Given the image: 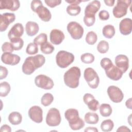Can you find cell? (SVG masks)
<instances>
[{
	"instance_id": "obj_36",
	"label": "cell",
	"mask_w": 132,
	"mask_h": 132,
	"mask_svg": "<svg viewBox=\"0 0 132 132\" xmlns=\"http://www.w3.org/2000/svg\"><path fill=\"white\" fill-rule=\"evenodd\" d=\"M94 55L89 53H84L80 56L81 61L83 63L86 64L92 63L94 61Z\"/></svg>"
},
{
	"instance_id": "obj_40",
	"label": "cell",
	"mask_w": 132,
	"mask_h": 132,
	"mask_svg": "<svg viewBox=\"0 0 132 132\" xmlns=\"http://www.w3.org/2000/svg\"><path fill=\"white\" fill-rule=\"evenodd\" d=\"M45 3L50 7L54 8L59 5L61 3V0H45Z\"/></svg>"
},
{
	"instance_id": "obj_15",
	"label": "cell",
	"mask_w": 132,
	"mask_h": 132,
	"mask_svg": "<svg viewBox=\"0 0 132 132\" xmlns=\"http://www.w3.org/2000/svg\"><path fill=\"white\" fill-rule=\"evenodd\" d=\"M114 62L116 67L120 69L123 73H125L129 68V59L125 55H117L115 58Z\"/></svg>"
},
{
	"instance_id": "obj_31",
	"label": "cell",
	"mask_w": 132,
	"mask_h": 132,
	"mask_svg": "<svg viewBox=\"0 0 132 132\" xmlns=\"http://www.w3.org/2000/svg\"><path fill=\"white\" fill-rule=\"evenodd\" d=\"M54 46L48 42H46L40 45V50L44 54H52L54 51Z\"/></svg>"
},
{
	"instance_id": "obj_44",
	"label": "cell",
	"mask_w": 132,
	"mask_h": 132,
	"mask_svg": "<svg viewBox=\"0 0 132 132\" xmlns=\"http://www.w3.org/2000/svg\"><path fill=\"white\" fill-rule=\"evenodd\" d=\"M42 3L41 1L39 0H34L32 1L31 2V4H30V7H31V10L34 12L35 9L40 5H42Z\"/></svg>"
},
{
	"instance_id": "obj_21",
	"label": "cell",
	"mask_w": 132,
	"mask_h": 132,
	"mask_svg": "<svg viewBox=\"0 0 132 132\" xmlns=\"http://www.w3.org/2000/svg\"><path fill=\"white\" fill-rule=\"evenodd\" d=\"M24 33V27L21 23H15L12 26L8 33L9 40L15 38H20Z\"/></svg>"
},
{
	"instance_id": "obj_14",
	"label": "cell",
	"mask_w": 132,
	"mask_h": 132,
	"mask_svg": "<svg viewBox=\"0 0 132 132\" xmlns=\"http://www.w3.org/2000/svg\"><path fill=\"white\" fill-rule=\"evenodd\" d=\"M15 19V15L13 13H4L0 15V31H5L10 24L13 22Z\"/></svg>"
},
{
	"instance_id": "obj_39",
	"label": "cell",
	"mask_w": 132,
	"mask_h": 132,
	"mask_svg": "<svg viewBox=\"0 0 132 132\" xmlns=\"http://www.w3.org/2000/svg\"><path fill=\"white\" fill-rule=\"evenodd\" d=\"M2 50L4 53H12L14 48L10 42H5L2 45Z\"/></svg>"
},
{
	"instance_id": "obj_11",
	"label": "cell",
	"mask_w": 132,
	"mask_h": 132,
	"mask_svg": "<svg viewBox=\"0 0 132 132\" xmlns=\"http://www.w3.org/2000/svg\"><path fill=\"white\" fill-rule=\"evenodd\" d=\"M107 94L110 100L116 103H120L124 98V94L122 90L115 86H110L107 88Z\"/></svg>"
},
{
	"instance_id": "obj_41",
	"label": "cell",
	"mask_w": 132,
	"mask_h": 132,
	"mask_svg": "<svg viewBox=\"0 0 132 132\" xmlns=\"http://www.w3.org/2000/svg\"><path fill=\"white\" fill-rule=\"evenodd\" d=\"M109 12L105 10H102L99 12L98 16L99 18L103 21H106L109 19Z\"/></svg>"
},
{
	"instance_id": "obj_24",
	"label": "cell",
	"mask_w": 132,
	"mask_h": 132,
	"mask_svg": "<svg viewBox=\"0 0 132 132\" xmlns=\"http://www.w3.org/2000/svg\"><path fill=\"white\" fill-rule=\"evenodd\" d=\"M8 120L9 122L13 125H19L22 122V116L20 113L16 111H13L9 114L8 116Z\"/></svg>"
},
{
	"instance_id": "obj_20",
	"label": "cell",
	"mask_w": 132,
	"mask_h": 132,
	"mask_svg": "<svg viewBox=\"0 0 132 132\" xmlns=\"http://www.w3.org/2000/svg\"><path fill=\"white\" fill-rule=\"evenodd\" d=\"M119 30L121 34L127 36L131 34L132 31V20L130 18H124L119 24Z\"/></svg>"
},
{
	"instance_id": "obj_19",
	"label": "cell",
	"mask_w": 132,
	"mask_h": 132,
	"mask_svg": "<svg viewBox=\"0 0 132 132\" xmlns=\"http://www.w3.org/2000/svg\"><path fill=\"white\" fill-rule=\"evenodd\" d=\"M65 36L63 32L58 29H53L51 31L50 39L51 42L55 45H59L64 39Z\"/></svg>"
},
{
	"instance_id": "obj_9",
	"label": "cell",
	"mask_w": 132,
	"mask_h": 132,
	"mask_svg": "<svg viewBox=\"0 0 132 132\" xmlns=\"http://www.w3.org/2000/svg\"><path fill=\"white\" fill-rule=\"evenodd\" d=\"M61 118L60 112L56 108H52L48 111L46 117V123L52 127L58 126L61 122Z\"/></svg>"
},
{
	"instance_id": "obj_28",
	"label": "cell",
	"mask_w": 132,
	"mask_h": 132,
	"mask_svg": "<svg viewBox=\"0 0 132 132\" xmlns=\"http://www.w3.org/2000/svg\"><path fill=\"white\" fill-rule=\"evenodd\" d=\"M114 127L113 122L110 119H107L103 121L101 124V128L104 132L111 131Z\"/></svg>"
},
{
	"instance_id": "obj_38",
	"label": "cell",
	"mask_w": 132,
	"mask_h": 132,
	"mask_svg": "<svg viewBox=\"0 0 132 132\" xmlns=\"http://www.w3.org/2000/svg\"><path fill=\"white\" fill-rule=\"evenodd\" d=\"M38 45L32 42L30 43L27 45L26 49V53L28 55H35L38 53Z\"/></svg>"
},
{
	"instance_id": "obj_50",
	"label": "cell",
	"mask_w": 132,
	"mask_h": 132,
	"mask_svg": "<svg viewBox=\"0 0 132 132\" xmlns=\"http://www.w3.org/2000/svg\"><path fill=\"white\" fill-rule=\"evenodd\" d=\"M115 2L114 0H105L104 1V3H105L106 5L108 6H113L114 5V3Z\"/></svg>"
},
{
	"instance_id": "obj_48",
	"label": "cell",
	"mask_w": 132,
	"mask_h": 132,
	"mask_svg": "<svg viewBox=\"0 0 132 132\" xmlns=\"http://www.w3.org/2000/svg\"><path fill=\"white\" fill-rule=\"evenodd\" d=\"M84 131L85 132L86 131H92V132H98V129L94 127H87Z\"/></svg>"
},
{
	"instance_id": "obj_49",
	"label": "cell",
	"mask_w": 132,
	"mask_h": 132,
	"mask_svg": "<svg viewBox=\"0 0 132 132\" xmlns=\"http://www.w3.org/2000/svg\"><path fill=\"white\" fill-rule=\"evenodd\" d=\"M131 98H129V99H128L126 102H125V105L127 107V108L129 109H132V104H131Z\"/></svg>"
},
{
	"instance_id": "obj_26",
	"label": "cell",
	"mask_w": 132,
	"mask_h": 132,
	"mask_svg": "<svg viewBox=\"0 0 132 132\" xmlns=\"http://www.w3.org/2000/svg\"><path fill=\"white\" fill-rule=\"evenodd\" d=\"M114 27L110 24H108L104 26L102 29L103 35L107 39L112 38L115 35Z\"/></svg>"
},
{
	"instance_id": "obj_27",
	"label": "cell",
	"mask_w": 132,
	"mask_h": 132,
	"mask_svg": "<svg viewBox=\"0 0 132 132\" xmlns=\"http://www.w3.org/2000/svg\"><path fill=\"white\" fill-rule=\"evenodd\" d=\"M100 112L104 117H109L112 112V109L111 106L108 104H102L99 107Z\"/></svg>"
},
{
	"instance_id": "obj_45",
	"label": "cell",
	"mask_w": 132,
	"mask_h": 132,
	"mask_svg": "<svg viewBox=\"0 0 132 132\" xmlns=\"http://www.w3.org/2000/svg\"><path fill=\"white\" fill-rule=\"evenodd\" d=\"M0 130L1 132H11V128L10 126L7 124H4L1 126Z\"/></svg>"
},
{
	"instance_id": "obj_17",
	"label": "cell",
	"mask_w": 132,
	"mask_h": 132,
	"mask_svg": "<svg viewBox=\"0 0 132 132\" xmlns=\"http://www.w3.org/2000/svg\"><path fill=\"white\" fill-rule=\"evenodd\" d=\"M83 101L90 110L95 111L99 108V102L90 93L85 94L83 96Z\"/></svg>"
},
{
	"instance_id": "obj_43",
	"label": "cell",
	"mask_w": 132,
	"mask_h": 132,
	"mask_svg": "<svg viewBox=\"0 0 132 132\" xmlns=\"http://www.w3.org/2000/svg\"><path fill=\"white\" fill-rule=\"evenodd\" d=\"M1 71H0V79L2 80L4 78H5L8 75V70L5 67L1 65Z\"/></svg>"
},
{
	"instance_id": "obj_29",
	"label": "cell",
	"mask_w": 132,
	"mask_h": 132,
	"mask_svg": "<svg viewBox=\"0 0 132 132\" xmlns=\"http://www.w3.org/2000/svg\"><path fill=\"white\" fill-rule=\"evenodd\" d=\"M81 11V8L78 5H70L67 6V12L71 16H76L80 13Z\"/></svg>"
},
{
	"instance_id": "obj_12",
	"label": "cell",
	"mask_w": 132,
	"mask_h": 132,
	"mask_svg": "<svg viewBox=\"0 0 132 132\" xmlns=\"http://www.w3.org/2000/svg\"><path fill=\"white\" fill-rule=\"evenodd\" d=\"M106 76L111 80H119L123 76V73L118 67L114 65L113 63L110 64L104 69Z\"/></svg>"
},
{
	"instance_id": "obj_30",
	"label": "cell",
	"mask_w": 132,
	"mask_h": 132,
	"mask_svg": "<svg viewBox=\"0 0 132 132\" xmlns=\"http://www.w3.org/2000/svg\"><path fill=\"white\" fill-rule=\"evenodd\" d=\"M10 86L7 81L2 82L0 84V96L2 97L6 96L10 91Z\"/></svg>"
},
{
	"instance_id": "obj_23",
	"label": "cell",
	"mask_w": 132,
	"mask_h": 132,
	"mask_svg": "<svg viewBox=\"0 0 132 132\" xmlns=\"http://www.w3.org/2000/svg\"><path fill=\"white\" fill-rule=\"evenodd\" d=\"M39 27L38 24L32 21H28L25 25V31L28 36H34L36 35L39 31Z\"/></svg>"
},
{
	"instance_id": "obj_5",
	"label": "cell",
	"mask_w": 132,
	"mask_h": 132,
	"mask_svg": "<svg viewBox=\"0 0 132 132\" xmlns=\"http://www.w3.org/2000/svg\"><path fill=\"white\" fill-rule=\"evenodd\" d=\"M75 59L74 55L65 51H59L56 56V62L61 68H65L73 63Z\"/></svg>"
},
{
	"instance_id": "obj_16",
	"label": "cell",
	"mask_w": 132,
	"mask_h": 132,
	"mask_svg": "<svg viewBox=\"0 0 132 132\" xmlns=\"http://www.w3.org/2000/svg\"><path fill=\"white\" fill-rule=\"evenodd\" d=\"M20 59L21 58L19 56L11 53H3L1 56V60L4 63L11 65L18 64Z\"/></svg>"
},
{
	"instance_id": "obj_47",
	"label": "cell",
	"mask_w": 132,
	"mask_h": 132,
	"mask_svg": "<svg viewBox=\"0 0 132 132\" xmlns=\"http://www.w3.org/2000/svg\"><path fill=\"white\" fill-rule=\"evenodd\" d=\"M65 2L70 4V5H78L79 4H80L81 2H84L83 1H80V0H65Z\"/></svg>"
},
{
	"instance_id": "obj_13",
	"label": "cell",
	"mask_w": 132,
	"mask_h": 132,
	"mask_svg": "<svg viewBox=\"0 0 132 132\" xmlns=\"http://www.w3.org/2000/svg\"><path fill=\"white\" fill-rule=\"evenodd\" d=\"M28 115L30 119L37 123H40L43 121V110L38 106L31 107L28 111Z\"/></svg>"
},
{
	"instance_id": "obj_32",
	"label": "cell",
	"mask_w": 132,
	"mask_h": 132,
	"mask_svg": "<svg viewBox=\"0 0 132 132\" xmlns=\"http://www.w3.org/2000/svg\"><path fill=\"white\" fill-rule=\"evenodd\" d=\"M54 101V96L50 93H46L42 96L41 103L44 106H48L51 104Z\"/></svg>"
},
{
	"instance_id": "obj_18",
	"label": "cell",
	"mask_w": 132,
	"mask_h": 132,
	"mask_svg": "<svg viewBox=\"0 0 132 132\" xmlns=\"http://www.w3.org/2000/svg\"><path fill=\"white\" fill-rule=\"evenodd\" d=\"M20 3L18 0H2L0 1V9H8L12 11L18 10Z\"/></svg>"
},
{
	"instance_id": "obj_1",
	"label": "cell",
	"mask_w": 132,
	"mask_h": 132,
	"mask_svg": "<svg viewBox=\"0 0 132 132\" xmlns=\"http://www.w3.org/2000/svg\"><path fill=\"white\" fill-rule=\"evenodd\" d=\"M45 62V58L42 55L38 54L34 56L28 57L22 65V72L26 75H31L36 69L41 67Z\"/></svg>"
},
{
	"instance_id": "obj_33",
	"label": "cell",
	"mask_w": 132,
	"mask_h": 132,
	"mask_svg": "<svg viewBox=\"0 0 132 132\" xmlns=\"http://www.w3.org/2000/svg\"><path fill=\"white\" fill-rule=\"evenodd\" d=\"M97 40V36L96 34L93 31H89L86 36L85 40L86 42L89 45H93L94 44Z\"/></svg>"
},
{
	"instance_id": "obj_2",
	"label": "cell",
	"mask_w": 132,
	"mask_h": 132,
	"mask_svg": "<svg viewBox=\"0 0 132 132\" xmlns=\"http://www.w3.org/2000/svg\"><path fill=\"white\" fill-rule=\"evenodd\" d=\"M64 117L68 121L70 128L73 130H79L85 126L84 121L79 117L78 111L76 109H67L64 112Z\"/></svg>"
},
{
	"instance_id": "obj_10",
	"label": "cell",
	"mask_w": 132,
	"mask_h": 132,
	"mask_svg": "<svg viewBox=\"0 0 132 132\" xmlns=\"http://www.w3.org/2000/svg\"><path fill=\"white\" fill-rule=\"evenodd\" d=\"M35 83L38 87L45 90H50L54 86L53 80L48 76L43 74H40L36 76Z\"/></svg>"
},
{
	"instance_id": "obj_25",
	"label": "cell",
	"mask_w": 132,
	"mask_h": 132,
	"mask_svg": "<svg viewBox=\"0 0 132 132\" xmlns=\"http://www.w3.org/2000/svg\"><path fill=\"white\" fill-rule=\"evenodd\" d=\"M85 121L89 124H96L98 123L99 117L97 113L89 112L85 114L84 117Z\"/></svg>"
},
{
	"instance_id": "obj_22",
	"label": "cell",
	"mask_w": 132,
	"mask_h": 132,
	"mask_svg": "<svg viewBox=\"0 0 132 132\" xmlns=\"http://www.w3.org/2000/svg\"><path fill=\"white\" fill-rule=\"evenodd\" d=\"M36 12L39 18L43 22H48L52 18V14L50 11L43 4L38 6L34 11Z\"/></svg>"
},
{
	"instance_id": "obj_6",
	"label": "cell",
	"mask_w": 132,
	"mask_h": 132,
	"mask_svg": "<svg viewBox=\"0 0 132 132\" xmlns=\"http://www.w3.org/2000/svg\"><path fill=\"white\" fill-rule=\"evenodd\" d=\"M85 80L89 86L92 89L97 88L100 83V78L96 71L91 68L85 69L84 73Z\"/></svg>"
},
{
	"instance_id": "obj_7",
	"label": "cell",
	"mask_w": 132,
	"mask_h": 132,
	"mask_svg": "<svg viewBox=\"0 0 132 132\" xmlns=\"http://www.w3.org/2000/svg\"><path fill=\"white\" fill-rule=\"evenodd\" d=\"M130 0H118L116 5L112 10L114 16L116 18H121L127 14V9L130 5Z\"/></svg>"
},
{
	"instance_id": "obj_3",
	"label": "cell",
	"mask_w": 132,
	"mask_h": 132,
	"mask_svg": "<svg viewBox=\"0 0 132 132\" xmlns=\"http://www.w3.org/2000/svg\"><path fill=\"white\" fill-rule=\"evenodd\" d=\"M101 7L100 1L95 0L90 2L86 7L85 9V16L84 22L88 27L92 26L95 21V14L99 10Z\"/></svg>"
},
{
	"instance_id": "obj_4",
	"label": "cell",
	"mask_w": 132,
	"mask_h": 132,
	"mask_svg": "<svg viewBox=\"0 0 132 132\" xmlns=\"http://www.w3.org/2000/svg\"><path fill=\"white\" fill-rule=\"evenodd\" d=\"M81 75L80 69L77 67H72L64 74V84L69 88L75 89L78 87Z\"/></svg>"
},
{
	"instance_id": "obj_46",
	"label": "cell",
	"mask_w": 132,
	"mask_h": 132,
	"mask_svg": "<svg viewBox=\"0 0 132 132\" xmlns=\"http://www.w3.org/2000/svg\"><path fill=\"white\" fill-rule=\"evenodd\" d=\"M117 131L118 132V131H122V132H130L131 131V130L130 129H129L127 126H124V125H122V126H120L118 129L117 130Z\"/></svg>"
},
{
	"instance_id": "obj_42",
	"label": "cell",
	"mask_w": 132,
	"mask_h": 132,
	"mask_svg": "<svg viewBox=\"0 0 132 132\" xmlns=\"http://www.w3.org/2000/svg\"><path fill=\"white\" fill-rule=\"evenodd\" d=\"M112 63V62L109 58L105 57V58H103V59H102V60H101V62H100V65L103 69H105L106 67H107L108 65H109Z\"/></svg>"
},
{
	"instance_id": "obj_35",
	"label": "cell",
	"mask_w": 132,
	"mask_h": 132,
	"mask_svg": "<svg viewBox=\"0 0 132 132\" xmlns=\"http://www.w3.org/2000/svg\"><path fill=\"white\" fill-rule=\"evenodd\" d=\"M109 43L105 40H101L97 45V51L101 53L104 54L107 53L109 50Z\"/></svg>"
},
{
	"instance_id": "obj_34",
	"label": "cell",
	"mask_w": 132,
	"mask_h": 132,
	"mask_svg": "<svg viewBox=\"0 0 132 132\" xmlns=\"http://www.w3.org/2000/svg\"><path fill=\"white\" fill-rule=\"evenodd\" d=\"M10 41L15 51L20 50L23 46L24 41L21 38H13L10 40Z\"/></svg>"
},
{
	"instance_id": "obj_37",
	"label": "cell",
	"mask_w": 132,
	"mask_h": 132,
	"mask_svg": "<svg viewBox=\"0 0 132 132\" xmlns=\"http://www.w3.org/2000/svg\"><path fill=\"white\" fill-rule=\"evenodd\" d=\"M34 43L36 44L37 45L43 44L44 43L47 42V36L46 34L41 33L37 36L34 39Z\"/></svg>"
},
{
	"instance_id": "obj_8",
	"label": "cell",
	"mask_w": 132,
	"mask_h": 132,
	"mask_svg": "<svg viewBox=\"0 0 132 132\" xmlns=\"http://www.w3.org/2000/svg\"><path fill=\"white\" fill-rule=\"evenodd\" d=\"M67 28L71 37L74 40L81 39L84 35V30L82 26L77 22H69L67 25Z\"/></svg>"
}]
</instances>
